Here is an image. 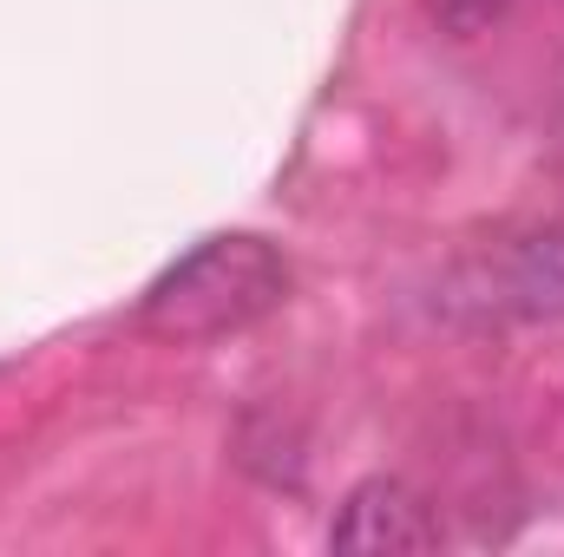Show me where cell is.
Returning <instances> with one entry per match:
<instances>
[{
  "label": "cell",
  "mask_w": 564,
  "mask_h": 557,
  "mask_svg": "<svg viewBox=\"0 0 564 557\" xmlns=\"http://www.w3.org/2000/svg\"><path fill=\"white\" fill-rule=\"evenodd\" d=\"M289 302V256L270 237H210L144 288L139 321L164 341H224Z\"/></svg>",
  "instance_id": "obj_1"
},
{
  "label": "cell",
  "mask_w": 564,
  "mask_h": 557,
  "mask_svg": "<svg viewBox=\"0 0 564 557\" xmlns=\"http://www.w3.org/2000/svg\"><path fill=\"white\" fill-rule=\"evenodd\" d=\"M328 545L335 551H368V557H421L440 545V518L408 479L381 472V479H361L341 499V512L328 525Z\"/></svg>",
  "instance_id": "obj_2"
},
{
  "label": "cell",
  "mask_w": 564,
  "mask_h": 557,
  "mask_svg": "<svg viewBox=\"0 0 564 557\" xmlns=\"http://www.w3.org/2000/svg\"><path fill=\"white\" fill-rule=\"evenodd\" d=\"M499 308H512L525 321H558L564 315V230H532L506 250Z\"/></svg>",
  "instance_id": "obj_3"
},
{
  "label": "cell",
  "mask_w": 564,
  "mask_h": 557,
  "mask_svg": "<svg viewBox=\"0 0 564 557\" xmlns=\"http://www.w3.org/2000/svg\"><path fill=\"white\" fill-rule=\"evenodd\" d=\"M506 7H512V0H426L433 26H440V33H453V40H473V33H486V26H492Z\"/></svg>",
  "instance_id": "obj_4"
}]
</instances>
